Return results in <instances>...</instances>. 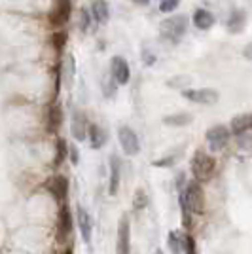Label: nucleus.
Returning <instances> with one entry per match:
<instances>
[{
  "label": "nucleus",
  "instance_id": "30",
  "mask_svg": "<svg viewBox=\"0 0 252 254\" xmlns=\"http://www.w3.org/2000/svg\"><path fill=\"white\" fill-rule=\"evenodd\" d=\"M68 156H70L72 163L76 165V163H78V150H76V146H74V144H70V146H68Z\"/></svg>",
  "mask_w": 252,
  "mask_h": 254
},
{
  "label": "nucleus",
  "instance_id": "29",
  "mask_svg": "<svg viewBox=\"0 0 252 254\" xmlns=\"http://www.w3.org/2000/svg\"><path fill=\"white\" fill-rule=\"evenodd\" d=\"M80 17H82V19H80V29H82V31H87V29H89V15H87V11L85 10L80 11Z\"/></svg>",
  "mask_w": 252,
  "mask_h": 254
},
{
  "label": "nucleus",
  "instance_id": "22",
  "mask_svg": "<svg viewBox=\"0 0 252 254\" xmlns=\"http://www.w3.org/2000/svg\"><path fill=\"white\" fill-rule=\"evenodd\" d=\"M66 156H68V144H66V140H64V138H57V142H55V159H53V165L59 167L64 159H66Z\"/></svg>",
  "mask_w": 252,
  "mask_h": 254
},
{
  "label": "nucleus",
  "instance_id": "34",
  "mask_svg": "<svg viewBox=\"0 0 252 254\" xmlns=\"http://www.w3.org/2000/svg\"><path fill=\"white\" fill-rule=\"evenodd\" d=\"M158 254H163V253H161V251H158Z\"/></svg>",
  "mask_w": 252,
  "mask_h": 254
},
{
  "label": "nucleus",
  "instance_id": "6",
  "mask_svg": "<svg viewBox=\"0 0 252 254\" xmlns=\"http://www.w3.org/2000/svg\"><path fill=\"white\" fill-rule=\"evenodd\" d=\"M207 142H209V148L212 152H218V150L226 148L228 142H230V129L224 126H214L207 131Z\"/></svg>",
  "mask_w": 252,
  "mask_h": 254
},
{
  "label": "nucleus",
  "instance_id": "7",
  "mask_svg": "<svg viewBox=\"0 0 252 254\" xmlns=\"http://www.w3.org/2000/svg\"><path fill=\"white\" fill-rule=\"evenodd\" d=\"M70 232H72V214L66 205H61L59 216H57V241L64 243Z\"/></svg>",
  "mask_w": 252,
  "mask_h": 254
},
{
  "label": "nucleus",
  "instance_id": "19",
  "mask_svg": "<svg viewBox=\"0 0 252 254\" xmlns=\"http://www.w3.org/2000/svg\"><path fill=\"white\" fill-rule=\"evenodd\" d=\"M247 23V15L243 10H235L228 19V31L230 32H241Z\"/></svg>",
  "mask_w": 252,
  "mask_h": 254
},
{
  "label": "nucleus",
  "instance_id": "13",
  "mask_svg": "<svg viewBox=\"0 0 252 254\" xmlns=\"http://www.w3.org/2000/svg\"><path fill=\"white\" fill-rule=\"evenodd\" d=\"M78 224H80V232H82V239L85 243L91 241V233H93V224H91V216L85 211L84 207H78Z\"/></svg>",
  "mask_w": 252,
  "mask_h": 254
},
{
  "label": "nucleus",
  "instance_id": "21",
  "mask_svg": "<svg viewBox=\"0 0 252 254\" xmlns=\"http://www.w3.org/2000/svg\"><path fill=\"white\" fill-rule=\"evenodd\" d=\"M169 247L175 254L184 253V247H186V233L180 232H171L169 233Z\"/></svg>",
  "mask_w": 252,
  "mask_h": 254
},
{
  "label": "nucleus",
  "instance_id": "15",
  "mask_svg": "<svg viewBox=\"0 0 252 254\" xmlns=\"http://www.w3.org/2000/svg\"><path fill=\"white\" fill-rule=\"evenodd\" d=\"M252 129V114H241L231 120V131L235 135H243Z\"/></svg>",
  "mask_w": 252,
  "mask_h": 254
},
{
  "label": "nucleus",
  "instance_id": "2",
  "mask_svg": "<svg viewBox=\"0 0 252 254\" xmlns=\"http://www.w3.org/2000/svg\"><path fill=\"white\" fill-rule=\"evenodd\" d=\"M214 169H216V159L212 158V156H209L203 150H197L193 154V158H191V173L197 179V182L210 179Z\"/></svg>",
  "mask_w": 252,
  "mask_h": 254
},
{
  "label": "nucleus",
  "instance_id": "5",
  "mask_svg": "<svg viewBox=\"0 0 252 254\" xmlns=\"http://www.w3.org/2000/svg\"><path fill=\"white\" fill-rule=\"evenodd\" d=\"M118 137H120V144L126 152L127 156H137L138 150H140V142H138L137 133L127 126H122L118 131Z\"/></svg>",
  "mask_w": 252,
  "mask_h": 254
},
{
  "label": "nucleus",
  "instance_id": "14",
  "mask_svg": "<svg viewBox=\"0 0 252 254\" xmlns=\"http://www.w3.org/2000/svg\"><path fill=\"white\" fill-rule=\"evenodd\" d=\"M120 188V159L118 156H110V184H108V193L116 195Z\"/></svg>",
  "mask_w": 252,
  "mask_h": 254
},
{
  "label": "nucleus",
  "instance_id": "31",
  "mask_svg": "<svg viewBox=\"0 0 252 254\" xmlns=\"http://www.w3.org/2000/svg\"><path fill=\"white\" fill-rule=\"evenodd\" d=\"M243 55H245V59H251V61H252V42H249L247 46H245Z\"/></svg>",
  "mask_w": 252,
  "mask_h": 254
},
{
  "label": "nucleus",
  "instance_id": "25",
  "mask_svg": "<svg viewBox=\"0 0 252 254\" xmlns=\"http://www.w3.org/2000/svg\"><path fill=\"white\" fill-rule=\"evenodd\" d=\"M180 0H159V10L161 11H173L179 6Z\"/></svg>",
  "mask_w": 252,
  "mask_h": 254
},
{
  "label": "nucleus",
  "instance_id": "26",
  "mask_svg": "<svg viewBox=\"0 0 252 254\" xmlns=\"http://www.w3.org/2000/svg\"><path fill=\"white\" fill-rule=\"evenodd\" d=\"M133 205H135V209H142V207H146V195H144V191L142 190H137L135 199H133Z\"/></svg>",
  "mask_w": 252,
  "mask_h": 254
},
{
  "label": "nucleus",
  "instance_id": "32",
  "mask_svg": "<svg viewBox=\"0 0 252 254\" xmlns=\"http://www.w3.org/2000/svg\"><path fill=\"white\" fill-rule=\"evenodd\" d=\"M137 4H148V0H135Z\"/></svg>",
  "mask_w": 252,
  "mask_h": 254
},
{
  "label": "nucleus",
  "instance_id": "10",
  "mask_svg": "<svg viewBox=\"0 0 252 254\" xmlns=\"http://www.w3.org/2000/svg\"><path fill=\"white\" fill-rule=\"evenodd\" d=\"M129 220L124 214L122 220H120V226H118V243H116V254H129Z\"/></svg>",
  "mask_w": 252,
  "mask_h": 254
},
{
  "label": "nucleus",
  "instance_id": "33",
  "mask_svg": "<svg viewBox=\"0 0 252 254\" xmlns=\"http://www.w3.org/2000/svg\"><path fill=\"white\" fill-rule=\"evenodd\" d=\"M63 254H72V251H64Z\"/></svg>",
  "mask_w": 252,
  "mask_h": 254
},
{
  "label": "nucleus",
  "instance_id": "11",
  "mask_svg": "<svg viewBox=\"0 0 252 254\" xmlns=\"http://www.w3.org/2000/svg\"><path fill=\"white\" fill-rule=\"evenodd\" d=\"M63 124V110L59 105H50L48 106V112H46V127L50 133H55L59 131V127Z\"/></svg>",
  "mask_w": 252,
  "mask_h": 254
},
{
  "label": "nucleus",
  "instance_id": "24",
  "mask_svg": "<svg viewBox=\"0 0 252 254\" xmlns=\"http://www.w3.org/2000/svg\"><path fill=\"white\" fill-rule=\"evenodd\" d=\"M66 40H68V34H66V32H55V34H53V38H52L55 50H63Z\"/></svg>",
  "mask_w": 252,
  "mask_h": 254
},
{
  "label": "nucleus",
  "instance_id": "8",
  "mask_svg": "<svg viewBox=\"0 0 252 254\" xmlns=\"http://www.w3.org/2000/svg\"><path fill=\"white\" fill-rule=\"evenodd\" d=\"M48 190L52 191V195L57 199V201L64 205L66 201V195H68V180L63 175H55L52 177V180L48 182Z\"/></svg>",
  "mask_w": 252,
  "mask_h": 254
},
{
  "label": "nucleus",
  "instance_id": "17",
  "mask_svg": "<svg viewBox=\"0 0 252 254\" xmlns=\"http://www.w3.org/2000/svg\"><path fill=\"white\" fill-rule=\"evenodd\" d=\"M89 140L93 148H101L108 140V133L101 126H89Z\"/></svg>",
  "mask_w": 252,
  "mask_h": 254
},
{
  "label": "nucleus",
  "instance_id": "20",
  "mask_svg": "<svg viewBox=\"0 0 252 254\" xmlns=\"http://www.w3.org/2000/svg\"><path fill=\"white\" fill-rule=\"evenodd\" d=\"M91 10H93L95 19H97L99 23L108 21V17H110V10H108V4H106L105 0H93Z\"/></svg>",
  "mask_w": 252,
  "mask_h": 254
},
{
  "label": "nucleus",
  "instance_id": "28",
  "mask_svg": "<svg viewBox=\"0 0 252 254\" xmlns=\"http://www.w3.org/2000/svg\"><path fill=\"white\" fill-rule=\"evenodd\" d=\"M184 253H188V254H197V253H195V243H193L191 235H188V233H186V247H184Z\"/></svg>",
  "mask_w": 252,
  "mask_h": 254
},
{
  "label": "nucleus",
  "instance_id": "18",
  "mask_svg": "<svg viewBox=\"0 0 252 254\" xmlns=\"http://www.w3.org/2000/svg\"><path fill=\"white\" fill-rule=\"evenodd\" d=\"M72 135L78 140H85V135H87V120H85L84 114L76 112L72 120Z\"/></svg>",
  "mask_w": 252,
  "mask_h": 254
},
{
  "label": "nucleus",
  "instance_id": "3",
  "mask_svg": "<svg viewBox=\"0 0 252 254\" xmlns=\"http://www.w3.org/2000/svg\"><path fill=\"white\" fill-rule=\"evenodd\" d=\"M186 29H188V17L186 15H175V17H169L161 23V34L171 42H179L184 36Z\"/></svg>",
  "mask_w": 252,
  "mask_h": 254
},
{
  "label": "nucleus",
  "instance_id": "27",
  "mask_svg": "<svg viewBox=\"0 0 252 254\" xmlns=\"http://www.w3.org/2000/svg\"><path fill=\"white\" fill-rule=\"evenodd\" d=\"M189 82H191L189 76H179V78H171V80H169V85H171V87H180V85L189 84Z\"/></svg>",
  "mask_w": 252,
  "mask_h": 254
},
{
  "label": "nucleus",
  "instance_id": "12",
  "mask_svg": "<svg viewBox=\"0 0 252 254\" xmlns=\"http://www.w3.org/2000/svg\"><path fill=\"white\" fill-rule=\"evenodd\" d=\"M112 78L122 85L129 82V64L124 57H114L112 59Z\"/></svg>",
  "mask_w": 252,
  "mask_h": 254
},
{
  "label": "nucleus",
  "instance_id": "1",
  "mask_svg": "<svg viewBox=\"0 0 252 254\" xmlns=\"http://www.w3.org/2000/svg\"><path fill=\"white\" fill-rule=\"evenodd\" d=\"M180 201L184 203L191 212L195 214H203L205 212V191L201 188V184L195 182H188L184 193L180 195Z\"/></svg>",
  "mask_w": 252,
  "mask_h": 254
},
{
  "label": "nucleus",
  "instance_id": "23",
  "mask_svg": "<svg viewBox=\"0 0 252 254\" xmlns=\"http://www.w3.org/2000/svg\"><path fill=\"white\" fill-rule=\"evenodd\" d=\"M191 122V116L186 114V112H179V114H173V116H167L163 120L165 126H173V127H182V126H188Z\"/></svg>",
  "mask_w": 252,
  "mask_h": 254
},
{
  "label": "nucleus",
  "instance_id": "4",
  "mask_svg": "<svg viewBox=\"0 0 252 254\" xmlns=\"http://www.w3.org/2000/svg\"><path fill=\"white\" fill-rule=\"evenodd\" d=\"M182 97L188 99L191 103H197V105H216L218 103V91L216 89H210V87H201V89H184Z\"/></svg>",
  "mask_w": 252,
  "mask_h": 254
},
{
  "label": "nucleus",
  "instance_id": "9",
  "mask_svg": "<svg viewBox=\"0 0 252 254\" xmlns=\"http://www.w3.org/2000/svg\"><path fill=\"white\" fill-rule=\"evenodd\" d=\"M70 11H72L70 0H59L57 6H55V10L50 13V23L55 25V27H61V25H64V23L68 21Z\"/></svg>",
  "mask_w": 252,
  "mask_h": 254
},
{
  "label": "nucleus",
  "instance_id": "16",
  "mask_svg": "<svg viewBox=\"0 0 252 254\" xmlns=\"http://www.w3.org/2000/svg\"><path fill=\"white\" fill-rule=\"evenodd\" d=\"M193 25L201 31H207L214 25V15L207 10H197L193 13Z\"/></svg>",
  "mask_w": 252,
  "mask_h": 254
}]
</instances>
